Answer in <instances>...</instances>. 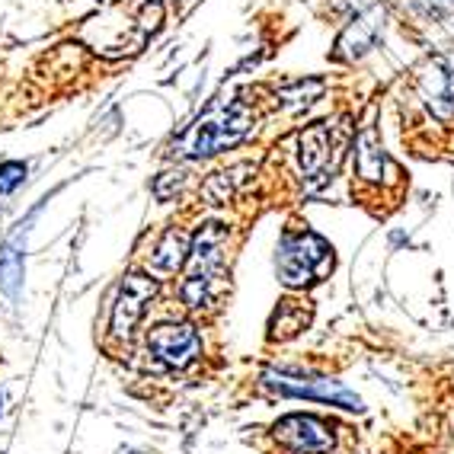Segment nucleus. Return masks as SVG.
I'll return each mask as SVG.
<instances>
[{"label":"nucleus","mask_w":454,"mask_h":454,"mask_svg":"<svg viewBox=\"0 0 454 454\" xmlns=\"http://www.w3.org/2000/svg\"><path fill=\"white\" fill-rule=\"evenodd\" d=\"M253 109L244 99H215L192 125L170 145V157H186V160H202V157L221 154L237 141L247 138L253 129Z\"/></svg>","instance_id":"nucleus-1"},{"label":"nucleus","mask_w":454,"mask_h":454,"mask_svg":"<svg viewBox=\"0 0 454 454\" xmlns=\"http://www.w3.org/2000/svg\"><path fill=\"white\" fill-rule=\"evenodd\" d=\"M224 244H227V231L221 224H205L199 234H195L192 247H189V269L186 278H183V301L189 308H205L215 298V282L224 272Z\"/></svg>","instance_id":"nucleus-2"},{"label":"nucleus","mask_w":454,"mask_h":454,"mask_svg":"<svg viewBox=\"0 0 454 454\" xmlns=\"http://www.w3.org/2000/svg\"><path fill=\"white\" fill-rule=\"evenodd\" d=\"M278 278L292 288L320 282L333 269V247L314 231H288L278 240Z\"/></svg>","instance_id":"nucleus-3"},{"label":"nucleus","mask_w":454,"mask_h":454,"mask_svg":"<svg viewBox=\"0 0 454 454\" xmlns=\"http://www.w3.org/2000/svg\"><path fill=\"white\" fill-rule=\"evenodd\" d=\"M262 387H269L278 397L320 400V403L342 406V410H352V413L365 410L362 400L346 384L333 381V378H314V374H294V372H285V368H269V372H262Z\"/></svg>","instance_id":"nucleus-4"},{"label":"nucleus","mask_w":454,"mask_h":454,"mask_svg":"<svg viewBox=\"0 0 454 454\" xmlns=\"http://www.w3.org/2000/svg\"><path fill=\"white\" fill-rule=\"evenodd\" d=\"M272 435L282 448L294 454H326L333 451V432L320 416L292 413L272 426Z\"/></svg>","instance_id":"nucleus-5"},{"label":"nucleus","mask_w":454,"mask_h":454,"mask_svg":"<svg viewBox=\"0 0 454 454\" xmlns=\"http://www.w3.org/2000/svg\"><path fill=\"white\" fill-rule=\"evenodd\" d=\"M147 349L167 368H186L202 352V340L192 324H160L147 333Z\"/></svg>","instance_id":"nucleus-6"},{"label":"nucleus","mask_w":454,"mask_h":454,"mask_svg":"<svg viewBox=\"0 0 454 454\" xmlns=\"http://www.w3.org/2000/svg\"><path fill=\"white\" fill-rule=\"evenodd\" d=\"M419 97L432 109L435 119H454V49L435 55L419 74Z\"/></svg>","instance_id":"nucleus-7"},{"label":"nucleus","mask_w":454,"mask_h":454,"mask_svg":"<svg viewBox=\"0 0 454 454\" xmlns=\"http://www.w3.org/2000/svg\"><path fill=\"white\" fill-rule=\"evenodd\" d=\"M157 294V282L147 276H125L122 288H119V298H115L113 308V336L115 340H129L135 324L141 320L145 308L151 304V298Z\"/></svg>","instance_id":"nucleus-8"},{"label":"nucleus","mask_w":454,"mask_h":454,"mask_svg":"<svg viewBox=\"0 0 454 454\" xmlns=\"http://www.w3.org/2000/svg\"><path fill=\"white\" fill-rule=\"evenodd\" d=\"M298 160L301 176L308 186H320L333 170V138L330 125L314 122L298 135Z\"/></svg>","instance_id":"nucleus-9"},{"label":"nucleus","mask_w":454,"mask_h":454,"mask_svg":"<svg viewBox=\"0 0 454 454\" xmlns=\"http://www.w3.org/2000/svg\"><path fill=\"white\" fill-rule=\"evenodd\" d=\"M45 202H49V199H42V202L35 205L23 221H20L17 231L4 240V247H0V288H4V294H10V298H20V292H23L26 234H29V227L35 224V218H39V211Z\"/></svg>","instance_id":"nucleus-10"},{"label":"nucleus","mask_w":454,"mask_h":454,"mask_svg":"<svg viewBox=\"0 0 454 454\" xmlns=\"http://www.w3.org/2000/svg\"><path fill=\"white\" fill-rule=\"evenodd\" d=\"M378 35H381V10L378 7L362 10V13L346 26V33L340 35V42H336V55L340 58L365 55L374 42H378Z\"/></svg>","instance_id":"nucleus-11"},{"label":"nucleus","mask_w":454,"mask_h":454,"mask_svg":"<svg viewBox=\"0 0 454 454\" xmlns=\"http://www.w3.org/2000/svg\"><path fill=\"white\" fill-rule=\"evenodd\" d=\"M356 170H358V176H362V183H374V186H381L384 179H387V176H384V170L397 176V170H394V163H390L387 154H384L381 138H378V131H374V129H365L362 135H358V141H356Z\"/></svg>","instance_id":"nucleus-12"},{"label":"nucleus","mask_w":454,"mask_h":454,"mask_svg":"<svg viewBox=\"0 0 454 454\" xmlns=\"http://www.w3.org/2000/svg\"><path fill=\"white\" fill-rule=\"evenodd\" d=\"M186 260H189V237L179 227H170L163 234L160 244H157V250L151 253V266L160 269V272H176Z\"/></svg>","instance_id":"nucleus-13"},{"label":"nucleus","mask_w":454,"mask_h":454,"mask_svg":"<svg viewBox=\"0 0 454 454\" xmlns=\"http://www.w3.org/2000/svg\"><path fill=\"white\" fill-rule=\"evenodd\" d=\"M310 314L304 308H301L298 301H285L282 308L272 314V324H269V336L272 340H292V336H298L304 326H308Z\"/></svg>","instance_id":"nucleus-14"},{"label":"nucleus","mask_w":454,"mask_h":454,"mask_svg":"<svg viewBox=\"0 0 454 454\" xmlns=\"http://www.w3.org/2000/svg\"><path fill=\"white\" fill-rule=\"evenodd\" d=\"M23 179H26V163L20 160L0 163V195H10Z\"/></svg>","instance_id":"nucleus-15"},{"label":"nucleus","mask_w":454,"mask_h":454,"mask_svg":"<svg viewBox=\"0 0 454 454\" xmlns=\"http://www.w3.org/2000/svg\"><path fill=\"white\" fill-rule=\"evenodd\" d=\"M413 7L419 10L422 17L442 20L448 13H454V0H413Z\"/></svg>","instance_id":"nucleus-16"}]
</instances>
